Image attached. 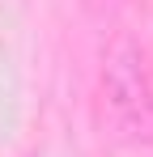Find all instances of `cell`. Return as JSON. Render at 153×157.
<instances>
[{
  "label": "cell",
  "mask_w": 153,
  "mask_h": 157,
  "mask_svg": "<svg viewBox=\"0 0 153 157\" xmlns=\"http://www.w3.org/2000/svg\"><path fill=\"white\" fill-rule=\"evenodd\" d=\"M102 94L128 136L153 140V68L132 34H115L102 51Z\"/></svg>",
  "instance_id": "obj_1"
}]
</instances>
